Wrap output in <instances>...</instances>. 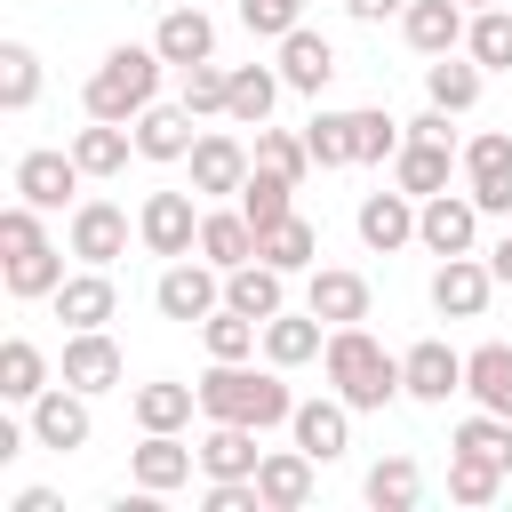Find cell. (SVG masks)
I'll use <instances>...</instances> for the list:
<instances>
[{
    "instance_id": "obj_33",
    "label": "cell",
    "mask_w": 512,
    "mask_h": 512,
    "mask_svg": "<svg viewBox=\"0 0 512 512\" xmlns=\"http://www.w3.org/2000/svg\"><path fill=\"white\" fill-rule=\"evenodd\" d=\"M280 64H232V104H224V120H240V128H264L272 120V104H280Z\"/></svg>"
},
{
    "instance_id": "obj_46",
    "label": "cell",
    "mask_w": 512,
    "mask_h": 512,
    "mask_svg": "<svg viewBox=\"0 0 512 512\" xmlns=\"http://www.w3.org/2000/svg\"><path fill=\"white\" fill-rule=\"evenodd\" d=\"M176 104H184L192 120H208V112H224V104H232V72H224L216 56H208V64H184V96H176Z\"/></svg>"
},
{
    "instance_id": "obj_19",
    "label": "cell",
    "mask_w": 512,
    "mask_h": 512,
    "mask_svg": "<svg viewBox=\"0 0 512 512\" xmlns=\"http://www.w3.org/2000/svg\"><path fill=\"white\" fill-rule=\"evenodd\" d=\"M456 144H440V136H408L400 152H392V184L400 192H416V200H432V192H448V176H456Z\"/></svg>"
},
{
    "instance_id": "obj_24",
    "label": "cell",
    "mask_w": 512,
    "mask_h": 512,
    "mask_svg": "<svg viewBox=\"0 0 512 512\" xmlns=\"http://www.w3.org/2000/svg\"><path fill=\"white\" fill-rule=\"evenodd\" d=\"M304 304H312L328 328H352V320H368V280H360V272H344V264H312Z\"/></svg>"
},
{
    "instance_id": "obj_9",
    "label": "cell",
    "mask_w": 512,
    "mask_h": 512,
    "mask_svg": "<svg viewBox=\"0 0 512 512\" xmlns=\"http://www.w3.org/2000/svg\"><path fill=\"white\" fill-rule=\"evenodd\" d=\"M464 192L480 200V216H512V128H480L464 144Z\"/></svg>"
},
{
    "instance_id": "obj_48",
    "label": "cell",
    "mask_w": 512,
    "mask_h": 512,
    "mask_svg": "<svg viewBox=\"0 0 512 512\" xmlns=\"http://www.w3.org/2000/svg\"><path fill=\"white\" fill-rule=\"evenodd\" d=\"M256 168H272V176L304 184V168H312V144H304V136H288V128H256Z\"/></svg>"
},
{
    "instance_id": "obj_23",
    "label": "cell",
    "mask_w": 512,
    "mask_h": 512,
    "mask_svg": "<svg viewBox=\"0 0 512 512\" xmlns=\"http://www.w3.org/2000/svg\"><path fill=\"white\" fill-rule=\"evenodd\" d=\"M224 304H232V312H248V320H272V312H288V272H280V264H264V256L232 264V272H224Z\"/></svg>"
},
{
    "instance_id": "obj_26",
    "label": "cell",
    "mask_w": 512,
    "mask_h": 512,
    "mask_svg": "<svg viewBox=\"0 0 512 512\" xmlns=\"http://www.w3.org/2000/svg\"><path fill=\"white\" fill-rule=\"evenodd\" d=\"M192 408H200V384H176V376H152V384H136V392H128L136 432H184V424H192Z\"/></svg>"
},
{
    "instance_id": "obj_4",
    "label": "cell",
    "mask_w": 512,
    "mask_h": 512,
    "mask_svg": "<svg viewBox=\"0 0 512 512\" xmlns=\"http://www.w3.org/2000/svg\"><path fill=\"white\" fill-rule=\"evenodd\" d=\"M184 168H192V192H200V200H240L256 152H248L232 128H200V144L184 152Z\"/></svg>"
},
{
    "instance_id": "obj_44",
    "label": "cell",
    "mask_w": 512,
    "mask_h": 512,
    "mask_svg": "<svg viewBox=\"0 0 512 512\" xmlns=\"http://www.w3.org/2000/svg\"><path fill=\"white\" fill-rule=\"evenodd\" d=\"M240 208H248V224L264 232V224H280V216L296 208V184H288V176H272V168H248V184H240Z\"/></svg>"
},
{
    "instance_id": "obj_38",
    "label": "cell",
    "mask_w": 512,
    "mask_h": 512,
    "mask_svg": "<svg viewBox=\"0 0 512 512\" xmlns=\"http://www.w3.org/2000/svg\"><path fill=\"white\" fill-rule=\"evenodd\" d=\"M40 392H48V352H40L32 336H8V344H0V400L32 408Z\"/></svg>"
},
{
    "instance_id": "obj_51",
    "label": "cell",
    "mask_w": 512,
    "mask_h": 512,
    "mask_svg": "<svg viewBox=\"0 0 512 512\" xmlns=\"http://www.w3.org/2000/svg\"><path fill=\"white\" fill-rule=\"evenodd\" d=\"M352 24H384V16H408V0H344Z\"/></svg>"
},
{
    "instance_id": "obj_55",
    "label": "cell",
    "mask_w": 512,
    "mask_h": 512,
    "mask_svg": "<svg viewBox=\"0 0 512 512\" xmlns=\"http://www.w3.org/2000/svg\"><path fill=\"white\" fill-rule=\"evenodd\" d=\"M288 8H296V16H304V0H288Z\"/></svg>"
},
{
    "instance_id": "obj_43",
    "label": "cell",
    "mask_w": 512,
    "mask_h": 512,
    "mask_svg": "<svg viewBox=\"0 0 512 512\" xmlns=\"http://www.w3.org/2000/svg\"><path fill=\"white\" fill-rule=\"evenodd\" d=\"M448 496H456V504H496V496H504V464L456 448V456H448Z\"/></svg>"
},
{
    "instance_id": "obj_37",
    "label": "cell",
    "mask_w": 512,
    "mask_h": 512,
    "mask_svg": "<svg viewBox=\"0 0 512 512\" xmlns=\"http://www.w3.org/2000/svg\"><path fill=\"white\" fill-rule=\"evenodd\" d=\"M128 152H136V128H128V120H88V128L72 136V160H80L88 176H120Z\"/></svg>"
},
{
    "instance_id": "obj_21",
    "label": "cell",
    "mask_w": 512,
    "mask_h": 512,
    "mask_svg": "<svg viewBox=\"0 0 512 512\" xmlns=\"http://www.w3.org/2000/svg\"><path fill=\"white\" fill-rule=\"evenodd\" d=\"M152 48L184 72V64H208L216 56V24H208V8L200 0H184V8H160V32H152Z\"/></svg>"
},
{
    "instance_id": "obj_45",
    "label": "cell",
    "mask_w": 512,
    "mask_h": 512,
    "mask_svg": "<svg viewBox=\"0 0 512 512\" xmlns=\"http://www.w3.org/2000/svg\"><path fill=\"white\" fill-rule=\"evenodd\" d=\"M456 448H472V456H488V464H504V472H512V416L472 408V416L456 424Z\"/></svg>"
},
{
    "instance_id": "obj_35",
    "label": "cell",
    "mask_w": 512,
    "mask_h": 512,
    "mask_svg": "<svg viewBox=\"0 0 512 512\" xmlns=\"http://www.w3.org/2000/svg\"><path fill=\"white\" fill-rule=\"evenodd\" d=\"M256 256L280 264V272H312V264H320V232H312V216L288 208L280 224H264V232H256Z\"/></svg>"
},
{
    "instance_id": "obj_20",
    "label": "cell",
    "mask_w": 512,
    "mask_h": 512,
    "mask_svg": "<svg viewBox=\"0 0 512 512\" xmlns=\"http://www.w3.org/2000/svg\"><path fill=\"white\" fill-rule=\"evenodd\" d=\"M312 464H320V456H304V448H264V464H256L264 512H304V504H312Z\"/></svg>"
},
{
    "instance_id": "obj_53",
    "label": "cell",
    "mask_w": 512,
    "mask_h": 512,
    "mask_svg": "<svg viewBox=\"0 0 512 512\" xmlns=\"http://www.w3.org/2000/svg\"><path fill=\"white\" fill-rule=\"evenodd\" d=\"M8 512H56V488H24V496H16Z\"/></svg>"
},
{
    "instance_id": "obj_40",
    "label": "cell",
    "mask_w": 512,
    "mask_h": 512,
    "mask_svg": "<svg viewBox=\"0 0 512 512\" xmlns=\"http://www.w3.org/2000/svg\"><path fill=\"white\" fill-rule=\"evenodd\" d=\"M464 56H472L480 72H512V8H472Z\"/></svg>"
},
{
    "instance_id": "obj_16",
    "label": "cell",
    "mask_w": 512,
    "mask_h": 512,
    "mask_svg": "<svg viewBox=\"0 0 512 512\" xmlns=\"http://www.w3.org/2000/svg\"><path fill=\"white\" fill-rule=\"evenodd\" d=\"M272 64H280V80H288L296 96H320V88L336 80V48H328V32H312V24H296L288 40H272Z\"/></svg>"
},
{
    "instance_id": "obj_50",
    "label": "cell",
    "mask_w": 512,
    "mask_h": 512,
    "mask_svg": "<svg viewBox=\"0 0 512 512\" xmlns=\"http://www.w3.org/2000/svg\"><path fill=\"white\" fill-rule=\"evenodd\" d=\"M208 512H264V496H256V480H208V496H200Z\"/></svg>"
},
{
    "instance_id": "obj_31",
    "label": "cell",
    "mask_w": 512,
    "mask_h": 512,
    "mask_svg": "<svg viewBox=\"0 0 512 512\" xmlns=\"http://www.w3.org/2000/svg\"><path fill=\"white\" fill-rule=\"evenodd\" d=\"M360 496H368L376 512H416V504H424V464H416V456H376L368 480H360Z\"/></svg>"
},
{
    "instance_id": "obj_56",
    "label": "cell",
    "mask_w": 512,
    "mask_h": 512,
    "mask_svg": "<svg viewBox=\"0 0 512 512\" xmlns=\"http://www.w3.org/2000/svg\"><path fill=\"white\" fill-rule=\"evenodd\" d=\"M160 8H184V0H160Z\"/></svg>"
},
{
    "instance_id": "obj_25",
    "label": "cell",
    "mask_w": 512,
    "mask_h": 512,
    "mask_svg": "<svg viewBox=\"0 0 512 512\" xmlns=\"http://www.w3.org/2000/svg\"><path fill=\"white\" fill-rule=\"evenodd\" d=\"M320 352H328V320H320L312 304L264 320V360H272V368H304V360H320Z\"/></svg>"
},
{
    "instance_id": "obj_47",
    "label": "cell",
    "mask_w": 512,
    "mask_h": 512,
    "mask_svg": "<svg viewBox=\"0 0 512 512\" xmlns=\"http://www.w3.org/2000/svg\"><path fill=\"white\" fill-rule=\"evenodd\" d=\"M304 144H312V168H352V112H312Z\"/></svg>"
},
{
    "instance_id": "obj_30",
    "label": "cell",
    "mask_w": 512,
    "mask_h": 512,
    "mask_svg": "<svg viewBox=\"0 0 512 512\" xmlns=\"http://www.w3.org/2000/svg\"><path fill=\"white\" fill-rule=\"evenodd\" d=\"M256 464H264L256 424H208V440H200V472L208 480H256Z\"/></svg>"
},
{
    "instance_id": "obj_49",
    "label": "cell",
    "mask_w": 512,
    "mask_h": 512,
    "mask_svg": "<svg viewBox=\"0 0 512 512\" xmlns=\"http://www.w3.org/2000/svg\"><path fill=\"white\" fill-rule=\"evenodd\" d=\"M240 24H248L256 40H288V32L304 24V16H296L288 0H240Z\"/></svg>"
},
{
    "instance_id": "obj_27",
    "label": "cell",
    "mask_w": 512,
    "mask_h": 512,
    "mask_svg": "<svg viewBox=\"0 0 512 512\" xmlns=\"http://www.w3.org/2000/svg\"><path fill=\"white\" fill-rule=\"evenodd\" d=\"M464 24H472L464 0H408V16H400V32H408L416 56H448V48H464Z\"/></svg>"
},
{
    "instance_id": "obj_42",
    "label": "cell",
    "mask_w": 512,
    "mask_h": 512,
    "mask_svg": "<svg viewBox=\"0 0 512 512\" xmlns=\"http://www.w3.org/2000/svg\"><path fill=\"white\" fill-rule=\"evenodd\" d=\"M40 96V56L24 40H0V112H32Z\"/></svg>"
},
{
    "instance_id": "obj_10",
    "label": "cell",
    "mask_w": 512,
    "mask_h": 512,
    "mask_svg": "<svg viewBox=\"0 0 512 512\" xmlns=\"http://www.w3.org/2000/svg\"><path fill=\"white\" fill-rule=\"evenodd\" d=\"M64 248H72L80 264H104V272H112V264L128 256V208H120V200H80L72 224H64Z\"/></svg>"
},
{
    "instance_id": "obj_28",
    "label": "cell",
    "mask_w": 512,
    "mask_h": 512,
    "mask_svg": "<svg viewBox=\"0 0 512 512\" xmlns=\"http://www.w3.org/2000/svg\"><path fill=\"white\" fill-rule=\"evenodd\" d=\"M200 144V120L184 104H144L136 112V160H184Z\"/></svg>"
},
{
    "instance_id": "obj_14",
    "label": "cell",
    "mask_w": 512,
    "mask_h": 512,
    "mask_svg": "<svg viewBox=\"0 0 512 512\" xmlns=\"http://www.w3.org/2000/svg\"><path fill=\"white\" fill-rule=\"evenodd\" d=\"M352 416H360V408L328 392V400H296V416H288V432H296V448H304V456H320V464H336V456L352 448Z\"/></svg>"
},
{
    "instance_id": "obj_12",
    "label": "cell",
    "mask_w": 512,
    "mask_h": 512,
    "mask_svg": "<svg viewBox=\"0 0 512 512\" xmlns=\"http://www.w3.org/2000/svg\"><path fill=\"white\" fill-rule=\"evenodd\" d=\"M400 384H408V400L448 408V392H464V352H456V344H440V336H424V344H408V352H400Z\"/></svg>"
},
{
    "instance_id": "obj_17",
    "label": "cell",
    "mask_w": 512,
    "mask_h": 512,
    "mask_svg": "<svg viewBox=\"0 0 512 512\" xmlns=\"http://www.w3.org/2000/svg\"><path fill=\"white\" fill-rule=\"evenodd\" d=\"M80 176H88V168L72 160V144H64V152H24V160H16V200H32V208L48 216V208H64V200L80 192Z\"/></svg>"
},
{
    "instance_id": "obj_32",
    "label": "cell",
    "mask_w": 512,
    "mask_h": 512,
    "mask_svg": "<svg viewBox=\"0 0 512 512\" xmlns=\"http://www.w3.org/2000/svg\"><path fill=\"white\" fill-rule=\"evenodd\" d=\"M464 392H472V408L512 416V344H472L464 352Z\"/></svg>"
},
{
    "instance_id": "obj_34",
    "label": "cell",
    "mask_w": 512,
    "mask_h": 512,
    "mask_svg": "<svg viewBox=\"0 0 512 512\" xmlns=\"http://www.w3.org/2000/svg\"><path fill=\"white\" fill-rule=\"evenodd\" d=\"M200 256H208L216 272L248 264V256H256V224H248V208H208V216H200Z\"/></svg>"
},
{
    "instance_id": "obj_6",
    "label": "cell",
    "mask_w": 512,
    "mask_h": 512,
    "mask_svg": "<svg viewBox=\"0 0 512 512\" xmlns=\"http://www.w3.org/2000/svg\"><path fill=\"white\" fill-rule=\"evenodd\" d=\"M136 240H144L152 256H192V248H200V192H144Z\"/></svg>"
},
{
    "instance_id": "obj_41",
    "label": "cell",
    "mask_w": 512,
    "mask_h": 512,
    "mask_svg": "<svg viewBox=\"0 0 512 512\" xmlns=\"http://www.w3.org/2000/svg\"><path fill=\"white\" fill-rule=\"evenodd\" d=\"M200 344H208V360H248V352L264 344V320H248V312L216 304V312L200 320Z\"/></svg>"
},
{
    "instance_id": "obj_54",
    "label": "cell",
    "mask_w": 512,
    "mask_h": 512,
    "mask_svg": "<svg viewBox=\"0 0 512 512\" xmlns=\"http://www.w3.org/2000/svg\"><path fill=\"white\" fill-rule=\"evenodd\" d=\"M464 8H504V0H464Z\"/></svg>"
},
{
    "instance_id": "obj_7",
    "label": "cell",
    "mask_w": 512,
    "mask_h": 512,
    "mask_svg": "<svg viewBox=\"0 0 512 512\" xmlns=\"http://www.w3.org/2000/svg\"><path fill=\"white\" fill-rule=\"evenodd\" d=\"M416 248H432V256H472V248H480V200H472V192H432V200H416Z\"/></svg>"
},
{
    "instance_id": "obj_13",
    "label": "cell",
    "mask_w": 512,
    "mask_h": 512,
    "mask_svg": "<svg viewBox=\"0 0 512 512\" xmlns=\"http://www.w3.org/2000/svg\"><path fill=\"white\" fill-rule=\"evenodd\" d=\"M56 376H64V384H80V392L96 400V392H112V384L128 376V360H120V344H112L104 328H72V336H64V368H56Z\"/></svg>"
},
{
    "instance_id": "obj_3",
    "label": "cell",
    "mask_w": 512,
    "mask_h": 512,
    "mask_svg": "<svg viewBox=\"0 0 512 512\" xmlns=\"http://www.w3.org/2000/svg\"><path fill=\"white\" fill-rule=\"evenodd\" d=\"M160 64H168V56H160L152 40H144V48H136V40H120V48L88 72V88H80L88 120H128V128H136V112H144V104H160Z\"/></svg>"
},
{
    "instance_id": "obj_39",
    "label": "cell",
    "mask_w": 512,
    "mask_h": 512,
    "mask_svg": "<svg viewBox=\"0 0 512 512\" xmlns=\"http://www.w3.org/2000/svg\"><path fill=\"white\" fill-rule=\"evenodd\" d=\"M408 144V120H392L384 104H360L352 112V168H376V160H392Z\"/></svg>"
},
{
    "instance_id": "obj_18",
    "label": "cell",
    "mask_w": 512,
    "mask_h": 512,
    "mask_svg": "<svg viewBox=\"0 0 512 512\" xmlns=\"http://www.w3.org/2000/svg\"><path fill=\"white\" fill-rule=\"evenodd\" d=\"M48 304H56V320H64V328H104V320L120 312V288H112V272H104V264H80V272H64V288H56Z\"/></svg>"
},
{
    "instance_id": "obj_2",
    "label": "cell",
    "mask_w": 512,
    "mask_h": 512,
    "mask_svg": "<svg viewBox=\"0 0 512 512\" xmlns=\"http://www.w3.org/2000/svg\"><path fill=\"white\" fill-rule=\"evenodd\" d=\"M320 368H328V392H336V400H352L360 416H368V408L408 400V384H400V352H384V344H376L360 320H352V328H328Z\"/></svg>"
},
{
    "instance_id": "obj_8",
    "label": "cell",
    "mask_w": 512,
    "mask_h": 512,
    "mask_svg": "<svg viewBox=\"0 0 512 512\" xmlns=\"http://www.w3.org/2000/svg\"><path fill=\"white\" fill-rule=\"evenodd\" d=\"M24 424H32V448H56V456L88 448V432H96V416H88V392H80V384H64V376H56V384L32 400V416H24Z\"/></svg>"
},
{
    "instance_id": "obj_15",
    "label": "cell",
    "mask_w": 512,
    "mask_h": 512,
    "mask_svg": "<svg viewBox=\"0 0 512 512\" xmlns=\"http://www.w3.org/2000/svg\"><path fill=\"white\" fill-rule=\"evenodd\" d=\"M192 464H200V448H184V432H144V440L128 448V480H136V488H152V496L184 488V480H192Z\"/></svg>"
},
{
    "instance_id": "obj_5",
    "label": "cell",
    "mask_w": 512,
    "mask_h": 512,
    "mask_svg": "<svg viewBox=\"0 0 512 512\" xmlns=\"http://www.w3.org/2000/svg\"><path fill=\"white\" fill-rule=\"evenodd\" d=\"M152 304H160V320H184V328H192V320H208V312L224 304V272H216L208 256H200V264H192V256H168V272L152 280Z\"/></svg>"
},
{
    "instance_id": "obj_11",
    "label": "cell",
    "mask_w": 512,
    "mask_h": 512,
    "mask_svg": "<svg viewBox=\"0 0 512 512\" xmlns=\"http://www.w3.org/2000/svg\"><path fill=\"white\" fill-rule=\"evenodd\" d=\"M488 296H496L488 256H440V272H432V312L440 320H480Z\"/></svg>"
},
{
    "instance_id": "obj_52",
    "label": "cell",
    "mask_w": 512,
    "mask_h": 512,
    "mask_svg": "<svg viewBox=\"0 0 512 512\" xmlns=\"http://www.w3.org/2000/svg\"><path fill=\"white\" fill-rule=\"evenodd\" d=\"M488 272H496V288H512V232L488 248Z\"/></svg>"
},
{
    "instance_id": "obj_36",
    "label": "cell",
    "mask_w": 512,
    "mask_h": 512,
    "mask_svg": "<svg viewBox=\"0 0 512 512\" xmlns=\"http://www.w3.org/2000/svg\"><path fill=\"white\" fill-rule=\"evenodd\" d=\"M480 80H488V72H480L472 56H456V48L424 64V96H432L440 112H472V104H480Z\"/></svg>"
},
{
    "instance_id": "obj_29",
    "label": "cell",
    "mask_w": 512,
    "mask_h": 512,
    "mask_svg": "<svg viewBox=\"0 0 512 512\" xmlns=\"http://www.w3.org/2000/svg\"><path fill=\"white\" fill-rule=\"evenodd\" d=\"M0 280H8V296H16V304H40V296H56V288H64V248H48V240L8 248V256H0Z\"/></svg>"
},
{
    "instance_id": "obj_1",
    "label": "cell",
    "mask_w": 512,
    "mask_h": 512,
    "mask_svg": "<svg viewBox=\"0 0 512 512\" xmlns=\"http://www.w3.org/2000/svg\"><path fill=\"white\" fill-rule=\"evenodd\" d=\"M288 368H248V360H216L208 376H200V416L208 424H256V432H272V424H288L296 416V392L280 384Z\"/></svg>"
},
{
    "instance_id": "obj_22",
    "label": "cell",
    "mask_w": 512,
    "mask_h": 512,
    "mask_svg": "<svg viewBox=\"0 0 512 512\" xmlns=\"http://www.w3.org/2000/svg\"><path fill=\"white\" fill-rule=\"evenodd\" d=\"M352 224H360V240H368L376 256H392V248L416 240V192H400V184H392V192H368Z\"/></svg>"
}]
</instances>
